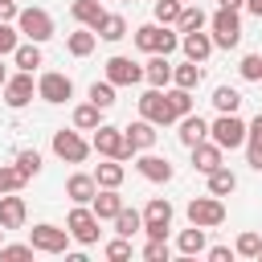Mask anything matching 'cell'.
Segmentation results:
<instances>
[{
	"label": "cell",
	"instance_id": "cell-40",
	"mask_svg": "<svg viewBox=\"0 0 262 262\" xmlns=\"http://www.w3.org/2000/svg\"><path fill=\"white\" fill-rule=\"evenodd\" d=\"M16 168H20V176H25V180H29V176H37V172H41V151H37V147L20 151V156H16Z\"/></svg>",
	"mask_w": 262,
	"mask_h": 262
},
{
	"label": "cell",
	"instance_id": "cell-53",
	"mask_svg": "<svg viewBox=\"0 0 262 262\" xmlns=\"http://www.w3.org/2000/svg\"><path fill=\"white\" fill-rule=\"evenodd\" d=\"M4 82H8V70H4V61H0V90H4Z\"/></svg>",
	"mask_w": 262,
	"mask_h": 262
},
{
	"label": "cell",
	"instance_id": "cell-7",
	"mask_svg": "<svg viewBox=\"0 0 262 262\" xmlns=\"http://www.w3.org/2000/svg\"><path fill=\"white\" fill-rule=\"evenodd\" d=\"M172 201L168 196H151L147 201V209H143V233L147 237H168V229H172Z\"/></svg>",
	"mask_w": 262,
	"mask_h": 262
},
{
	"label": "cell",
	"instance_id": "cell-9",
	"mask_svg": "<svg viewBox=\"0 0 262 262\" xmlns=\"http://www.w3.org/2000/svg\"><path fill=\"white\" fill-rule=\"evenodd\" d=\"M188 221L192 225H201V229H213V225H221L225 221V205H221V196H192L188 201Z\"/></svg>",
	"mask_w": 262,
	"mask_h": 262
},
{
	"label": "cell",
	"instance_id": "cell-42",
	"mask_svg": "<svg viewBox=\"0 0 262 262\" xmlns=\"http://www.w3.org/2000/svg\"><path fill=\"white\" fill-rule=\"evenodd\" d=\"M102 254H106L111 262H123V258H131V237H123V233H119L115 242H106V250H102Z\"/></svg>",
	"mask_w": 262,
	"mask_h": 262
},
{
	"label": "cell",
	"instance_id": "cell-41",
	"mask_svg": "<svg viewBox=\"0 0 262 262\" xmlns=\"http://www.w3.org/2000/svg\"><path fill=\"white\" fill-rule=\"evenodd\" d=\"M25 188V176H20V168H8V164H0V192H20Z\"/></svg>",
	"mask_w": 262,
	"mask_h": 262
},
{
	"label": "cell",
	"instance_id": "cell-15",
	"mask_svg": "<svg viewBox=\"0 0 262 262\" xmlns=\"http://www.w3.org/2000/svg\"><path fill=\"white\" fill-rule=\"evenodd\" d=\"M156 123H147V119H135L131 127H123V139H127V147H131V156L135 151H151V143H156Z\"/></svg>",
	"mask_w": 262,
	"mask_h": 262
},
{
	"label": "cell",
	"instance_id": "cell-26",
	"mask_svg": "<svg viewBox=\"0 0 262 262\" xmlns=\"http://www.w3.org/2000/svg\"><path fill=\"white\" fill-rule=\"evenodd\" d=\"M123 176H127V172H123V160H106V164L94 168V184H98V188H119Z\"/></svg>",
	"mask_w": 262,
	"mask_h": 262
},
{
	"label": "cell",
	"instance_id": "cell-54",
	"mask_svg": "<svg viewBox=\"0 0 262 262\" xmlns=\"http://www.w3.org/2000/svg\"><path fill=\"white\" fill-rule=\"evenodd\" d=\"M0 242H4V225H0Z\"/></svg>",
	"mask_w": 262,
	"mask_h": 262
},
{
	"label": "cell",
	"instance_id": "cell-24",
	"mask_svg": "<svg viewBox=\"0 0 262 262\" xmlns=\"http://www.w3.org/2000/svg\"><path fill=\"white\" fill-rule=\"evenodd\" d=\"M70 16H74L78 25H86V29H98V20L106 16V8H102L98 0H74V4H70Z\"/></svg>",
	"mask_w": 262,
	"mask_h": 262
},
{
	"label": "cell",
	"instance_id": "cell-47",
	"mask_svg": "<svg viewBox=\"0 0 262 262\" xmlns=\"http://www.w3.org/2000/svg\"><path fill=\"white\" fill-rule=\"evenodd\" d=\"M0 258H33V246L25 242V246H4L0 242Z\"/></svg>",
	"mask_w": 262,
	"mask_h": 262
},
{
	"label": "cell",
	"instance_id": "cell-33",
	"mask_svg": "<svg viewBox=\"0 0 262 262\" xmlns=\"http://www.w3.org/2000/svg\"><path fill=\"white\" fill-rule=\"evenodd\" d=\"M213 106H217V115H237L242 94H237L233 86H217V90H213Z\"/></svg>",
	"mask_w": 262,
	"mask_h": 262
},
{
	"label": "cell",
	"instance_id": "cell-1",
	"mask_svg": "<svg viewBox=\"0 0 262 262\" xmlns=\"http://www.w3.org/2000/svg\"><path fill=\"white\" fill-rule=\"evenodd\" d=\"M209 37H213V49H233L242 41V20H237V8H217L209 16Z\"/></svg>",
	"mask_w": 262,
	"mask_h": 262
},
{
	"label": "cell",
	"instance_id": "cell-3",
	"mask_svg": "<svg viewBox=\"0 0 262 262\" xmlns=\"http://www.w3.org/2000/svg\"><path fill=\"white\" fill-rule=\"evenodd\" d=\"M135 45L143 49V53H172L176 45H180V33H172L168 25H139L135 29Z\"/></svg>",
	"mask_w": 262,
	"mask_h": 262
},
{
	"label": "cell",
	"instance_id": "cell-57",
	"mask_svg": "<svg viewBox=\"0 0 262 262\" xmlns=\"http://www.w3.org/2000/svg\"><path fill=\"white\" fill-rule=\"evenodd\" d=\"M258 82H262V78H258Z\"/></svg>",
	"mask_w": 262,
	"mask_h": 262
},
{
	"label": "cell",
	"instance_id": "cell-28",
	"mask_svg": "<svg viewBox=\"0 0 262 262\" xmlns=\"http://www.w3.org/2000/svg\"><path fill=\"white\" fill-rule=\"evenodd\" d=\"M12 61H16V70H29V74H33V70L41 66V45H37V41L16 45V49H12Z\"/></svg>",
	"mask_w": 262,
	"mask_h": 262
},
{
	"label": "cell",
	"instance_id": "cell-50",
	"mask_svg": "<svg viewBox=\"0 0 262 262\" xmlns=\"http://www.w3.org/2000/svg\"><path fill=\"white\" fill-rule=\"evenodd\" d=\"M246 135H254V139H262V111H258V115H254V123H250V127H246Z\"/></svg>",
	"mask_w": 262,
	"mask_h": 262
},
{
	"label": "cell",
	"instance_id": "cell-39",
	"mask_svg": "<svg viewBox=\"0 0 262 262\" xmlns=\"http://www.w3.org/2000/svg\"><path fill=\"white\" fill-rule=\"evenodd\" d=\"M180 0H156L151 4V12H156V25H176V16H180Z\"/></svg>",
	"mask_w": 262,
	"mask_h": 262
},
{
	"label": "cell",
	"instance_id": "cell-49",
	"mask_svg": "<svg viewBox=\"0 0 262 262\" xmlns=\"http://www.w3.org/2000/svg\"><path fill=\"white\" fill-rule=\"evenodd\" d=\"M16 0H0V20H16Z\"/></svg>",
	"mask_w": 262,
	"mask_h": 262
},
{
	"label": "cell",
	"instance_id": "cell-6",
	"mask_svg": "<svg viewBox=\"0 0 262 262\" xmlns=\"http://www.w3.org/2000/svg\"><path fill=\"white\" fill-rule=\"evenodd\" d=\"M90 147H94L98 156H106V160H131V147H127V139H123V127H106V123H98Z\"/></svg>",
	"mask_w": 262,
	"mask_h": 262
},
{
	"label": "cell",
	"instance_id": "cell-2",
	"mask_svg": "<svg viewBox=\"0 0 262 262\" xmlns=\"http://www.w3.org/2000/svg\"><path fill=\"white\" fill-rule=\"evenodd\" d=\"M102 221L94 217V209L90 205H74L70 209V217H66V229H70V242H78V246H94L98 242V229Z\"/></svg>",
	"mask_w": 262,
	"mask_h": 262
},
{
	"label": "cell",
	"instance_id": "cell-55",
	"mask_svg": "<svg viewBox=\"0 0 262 262\" xmlns=\"http://www.w3.org/2000/svg\"><path fill=\"white\" fill-rule=\"evenodd\" d=\"M180 4H192V0H180Z\"/></svg>",
	"mask_w": 262,
	"mask_h": 262
},
{
	"label": "cell",
	"instance_id": "cell-37",
	"mask_svg": "<svg viewBox=\"0 0 262 262\" xmlns=\"http://www.w3.org/2000/svg\"><path fill=\"white\" fill-rule=\"evenodd\" d=\"M233 254H242V258H258V254H262V233H258V229H246V233H237V242H233Z\"/></svg>",
	"mask_w": 262,
	"mask_h": 262
},
{
	"label": "cell",
	"instance_id": "cell-44",
	"mask_svg": "<svg viewBox=\"0 0 262 262\" xmlns=\"http://www.w3.org/2000/svg\"><path fill=\"white\" fill-rule=\"evenodd\" d=\"M237 74H242L246 82H258V78H262V57H258V53H246L242 66H237Z\"/></svg>",
	"mask_w": 262,
	"mask_h": 262
},
{
	"label": "cell",
	"instance_id": "cell-19",
	"mask_svg": "<svg viewBox=\"0 0 262 262\" xmlns=\"http://www.w3.org/2000/svg\"><path fill=\"white\" fill-rule=\"evenodd\" d=\"M94 192H98V184H94V176H90V172H74V176L66 180V196H70L74 205H90V201H94Z\"/></svg>",
	"mask_w": 262,
	"mask_h": 262
},
{
	"label": "cell",
	"instance_id": "cell-22",
	"mask_svg": "<svg viewBox=\"0 0 262 262\" xmlns=\"http://www.w3.org/2000/svg\"><path fill=\"white\" fill-rule=\"evenodd\" d=\"M90 209H94V217H98V221H115V213L123 209L119 188H98V192H94V201H90Z\"/></svg>",
	"mask_w": 262,
	"mask_h": 262
},
{
	"label": "cell",
	"instance_id": "cell-46",
	"mask_svg": "<svg viewBox=\"0 0 262 262\" xmlns=\"http://www.w3.org/2000/svg\"><path fill=\"white\" fill-rule=\"evenodd\" d=\"M246 164L254 172H262V139H254V135H246Z\"/></svg>",
	"mask_w": 262,
	"mask_h": 262
},
{
	"label": "cell",
	"instance_id": "cell-35",
	"mask_svg": "<svg viewBox=\"0 0 262 262\" xmlns=\"http://www.w3.org/2000/svg\"><path fill=\"white\" fill-rule=\"evenodd\" d=\"M164 98H168V106H172V115L180 119V115H188L192 111V90H184V86H164Z\"/></svg>",
	"mask_w": 262,
	"mask_h": 262
},
{
	"label": "cell",
	"instance_id": "cell-23",
	"mask_svg": "<svg viewBox=\"0 0 262 262\" xmlns=\"http://www.w3.org/2000/svg\"><path fill=\"white\" fill-rule=\"evenodd\" d=\"M188 151H192V168H196V172L209 176L213 168H221V147H217V143H205V139H201V143L188 147Z\"/></svg>",
	"mask_w": 262,
	"mask_h": 262
},
{
	"label": "cell",
	"instance_id": "cell-27",
	"mask_svg": "<svg viewBox=\"0 0 262 262\" xmlns=\"http://www.w3.org/2000/svg\"><path fill=\"white\" fill-rule=\"evenodd\" d=\"M94 33H98L102 41H123V37H127V20H123L119 12H106V16L98 20V29H94Z\"/></svg>",
	"mask_w": 262,
	"mask_h": 262
},
{
	"label": "cell",
	"instance_id": "cell-25",
	"mask_svg": "<svg viewBox=\"0 0 262 262\" xmlns=\"http://www.w3.org/2000/svg\"><path fill=\"white\" fill-rule=\"evenodd\" d=\"M94 41H98V33L82 25L78 33H70V37H66V49H70L74 57H90V53H94Z\"/></svg>",
	"mask_w": 262,
	"mask_h": 262
},
{
	"label": "cell",
	"instance_id": "cell-4",
	"mask_svg": "<svg viewBox=\"0 0 262 262\" xmlns=\"http://www.w3.org/2000/svg\"><path fill=\"white\" fill-rule=\"evenodd\" d=\"M16 33L25 37V41H49L53 37V16L45 12V8H20L16 12Z\"/></svg>",
	"mask_w": 262,
	"mask_h": 262
},
{
	"label": "cell",
	"instance_id": "cell-20",
	"mask_svg": "<svg viewBox=\"0 0 262 262\" xmlns=\"http://www.w3.org/2000/svg\"><path fill=\"white\" fill-rule=\"evenodd\" d=\"M143 78H147V86H156V90L172 86V61H168V53H151V61L143 66Z\"/></svg>",
	"mask_w": 262,
	"mask_h": 262
},
{
	"label": "cell",
	"instance_id": "cell-30",
	"mask_svg": "<svg viewBox=\"0 0 262 262\" xmlns=\"http://www.w3.org/2000/svg\"><path fill=\"white\" fill-rule=\"evenodd\" d=\"M233 188H237V176H233V172H229L225 164L209 172V192H213V196H229Z\"/></svg>",
	"mask_w": 262,
	"mask_h": 262
},
{
	"label": "cell",
	"instance_id": "cell-56",
	"mask_svg": "<svg viewBox=\"0 0 262 262\" xmlns=\"http://www.w3.org/2000/svg\"><path fill=\"white\" fill-rule=\"evenodd\" d=\"M258 262H262V254H258Z\"/></svg>",
	"mask_w": 262,
	"mask_h": 262
},
{
	"label": "cell",
	"instance_id": "cell-31",
	"mask_svg": "<svg viewBox=\"0 0 262 262\" xmlns=\"http://www.w3.org/2000/svg\"><path fill=\"white\" fill-rule=\"evenodd\" d=\"M139 229H143V213H135V209H127V205H123V209L115 213V233H123V237H135Z\"/></svg>",
	"mask_w": 262,
	"mask_h": 262
},
{
	"label": "cell",
	"instance_id": "cell-29",
	"mask_svg": "<svg viewBox=\"0 0 262 262\" xmlns=\"http://www.w3.org/2000/svg\"><path fill=\"white\" fill-rule=\"evenodd\" d=\"M172 86L196 90V86H201V61H184V66H172Z\"/></svg>",
	"mask_w": 262,
	"mask_h": 262
},
{
	"label": "cell",
	"instance_id": "cell-34",
	"mask_svg": "<svg viewBox=\"0 0 262 262\" xmlns=\"http://www.w3.org/2000/svg\"><path fill=\"white\" fill-rule=\"evenodd\" d=\"M176 246H180V254H205V229L201 225H192V229H180V237H176Z\"/></svg>",
	"mask_w": 262,
	"mask_h": 262
},
{
	"label": "cell",
	"instance_id": "cell-18",
	"mask_svg": "<svg viewBox=\"0 0 262 262\" xmlns=\"http://www.w3.org/2000/svg\"><path fill=\"white\" fill-rule=\"evenodd\" d=\"M180 49H184V57H188V61H205V57L213 53V37H209V33H201V29L180 33Z\"/></svg>",
	"mask_w": 262,
	"mask_h": 262
},
{
	"label": "cell",
	"instance_id": "cell-45",
	"mask_svg": "<svg viewBox=\"0 0 262 262\" xmlns=\"http://www.w3.org/2000/svg\"><path fill=\"white\" fill-rule=\"evenodd\" d=\"M16 45H20V33H16L8 20H0V57H8Z\"/></svg>",
	"mask_w": 262,
	"mask_h": 262
},
{
	"label": "cell",
	"instance_id": "cell-32",
	"mask_svg": "<svg viewBox=\"0 0 262 262\" xmlns=\"http://www.w3.org/2000/svg\"><path fill=\"white\" fill-rule=\"evenodd\" d=\"M205 25H209V16L196 8V0H192V4H184V8H180V16H176V29H180V33H192V29H205Z\"/></svg>",
	"mask_w": 262,
	"mask_h": 262
},
{
	"label": "cell",
	"instance_id": "cell-13",
	"mask_svg": "<svg viewBox=\"0 0 262 262\" xmlns=\"http://www.w3.org/2000/svg\"><path fill=\"white\" fill-rule=\"evenodd\" d=\"M33 74L29 70H20V74H8V82H4V102L12 106V111H20V106H29L33 102Z\"/></svg>",
	"mask_w": 262,
	"mask_h": 262
},
{
	"label": "cell",
	"instance_id": "cell-11",
	"mask_svg": "<svg viewBox=\"0 0 262 262\" xmlns=\"http://www.w3.org/2000/svg\"><path fill=\"white\" fill-rule=\"evenodd\" d=\"M53 156L66 160V164H82V160L90 156V143L78 135V127H74V131L61 127V131H53Z\"/></svg>",
	"mask_w": 262,
	"mask_h": 262
},
{
	"label": "cell",
	"instance_id": "cell-38",
	"mask_svg": "<svg viewBox=\"0 0 262 262\" xmlns=\"http://www.w3.org/2000/svg\"><path fill=\"white\" fill-rule=\"evenodd\" d=\"M90 102L98 106V111H111L115 106V82H90Z\"/></svg>",
	"mask_w": 262,
	"mask_h": 262
},
{
	"label": "cell",
	"instance_id": "cell-16",
	"mask_svg": "<svg viewBox=\"0 0 262 262\" xmlns=\"http://www.w3.org/2000/svg\"><path fill=\"white\" fill-rule=\"evenodd\" d=\"M135 168H139V176H143V180H151V184H168V180H172V164H168L164 156L143 151V156L135 160Z\"/></svg>",
	"mask_w": 262,
	"mask_h": 262
},
{
	"label": "cell",
	"instance_id": "cell-14",
	"mask_svg": "<svg viewBox=\"0 0 262 262\" xmlns=\"http://www.w3.org/2000/svg\"><path fill=\"white\" fill-rule=\"evenodd\" d=\"M106 82H115V86H135V82H143V66L131 61V57H111V61H106Z\"/></svg>",
	"mask_w": 262,
	"mask_h": 262
},
{
	"label": "cell",
	"instance_id": "cell-8",
	"mask_svg": "<svg viewBox=\"0 0 262 262\" xmlns=\"http://www.w3.org/2000/svg\"><path fill=\"white\" fill-rule=\"evenodd\" d=\"M139 119H147V123H156V127H172L176 123V115H172V106H168V98H164V90H143L139 94Z\"/></svg>",
	"mask_w": 262,
	"mask_h": 262
},
{
	"label": "cell",
	"instance_id": "cell-21",
	"mask_svg": "<svg viewBox=\"0 0 262 262\" xmlns=\"http://www.w3.org/2000/svg\"><path fill=\"white\" fill-rule=\"evenodd\" d=\"M176 123H180V143H184V147H196L201 139H209V123H205L201 115L188 111V115H180Z\"/></svg>",
	"mask_w": 262,
	"mask_h": 262
},
{
	"label": "cell",
	"instance_id": "cell-36",
	"mask_svg": "<svg viewBox=\"0 0 262 262\" xmlns=\"http://www.w3.org/2000/svg\"><path fill=\"white\" fill-rule=\"evenodd\" d=\"M102 123V111L94 106V102H82V106H74V127L78 131H94Z\"/></svg>",
	"mask_w": 262,
	"mask_h": 262
},
{
	"label": "cell",
	"instance_id": "cell-43",
	"mask_svg": "<svg viewBox=\"0 0 262 262\" xmlns=\"http://www.w3.org/2000/svg\"><path fill=\"white\" fill-rule=\"evenodd\" d=\"M143 258H147V262H168V237H147Z\"/></svg>",
	"mask_w": 262,
	"mask_h": 262
},
{
	"label": "cell",
	"instance_id": "cell-48",
	"mask_svg": "<svg viewBox=\"0 0 262 262\" xmlns=\"http://www.w3.org/2000/svg\"><path fill=\"white\" fill-rule=\"evenodd\" d=\"M205 254H209L213 262H229V258H233V250H229V246H213V250H205Z\"/></svg>",
	"mask_w": 262,
	"mask_h": 262
},
{
	"label": "cell",
	"instance_id": "cell-52",
	"mask_svg": "<svg viewBox=\"0 0 262 262\" xmlns=\"http://www.w3.org/2000/svg\"><path fill=\"white\" fill-rule=\"evenodd\" d=\"M217 4H221V8H242L246 0H217Z\"/></svg>",
	"mask_w": 262,
	"mask_h": 262
},
{
	"label": "cell",
	"instance_id": "cell-51",
	"mask_svg": "<svg viewBox=\"0 0 262 262\" xmlns=\"http://www.w3.org/2000/svg\"><path fill=\"white\" fill-rule=\"evenodd\" d=\"M246 8H250V12L258 16V20H262V0H246Z\"/></svg>",
	"mask_w": 262,
	"mask_h": 262
},
{
	"label": "cell",
	"instance_id": "cell-17",
	"mask_svg": "<svg viewBox=\"0 0 262 262\" xmlns=\"http://www.w3.org/2000/svg\"><path fill=\"white\" fill-rule=\"evenodd\" d=\"M25 217H29L25 196H16V192H0V225H4V229H20Z\"/></svg>",
	"mask_w": 262,
	"mask_h": 262
},
{
	"label": "cell",
	"instance_id": "cell-12",
	"mask_svg": "<svg viewBox=\"0 0 262 262\" xmlns=\"http://www.w3.org/2000/svg\"><path fill=\"white\" fill-rule=\"evenodd\" d=\"M74 94V82H70V74H57V70H49V74H41L37 78V98H45V102H66Z\"/></svg>",
	"mask_w": 262,
	"mask_h": 262
},
{
	"label": "cell",
	"instance_id": "cell-10",
	"mask_svg": "<svg viewBox=\"0 0 262 262\" xmlns=\"http://www.w3.org/2000/svg\"><path fill=\"white\" fill-rule=\"evenodd\" d=\"M29 246L41 250V254H66V246H70V229H57V225L41 221V225L29 229Z\"/></svg>",
	"mask_w": 262,
	"mask_h": 262
},
{
	"label": "cell",
	"instance_id": "cell-5",
	"mask_svg": "<svg viewBox=\"0 0 262 262\" xmlns=\"http://www.w3.org/2000/svg\"><path fill=\"white\" fill-rule=\"evenodd\" d=\"M209 139H213L221 151H233V147L246 143V123H242L237 115H217V119L209 123Z\"/></svg>",
	"mask_w": 262,
	"mask_h": 262
}]
</instances>
